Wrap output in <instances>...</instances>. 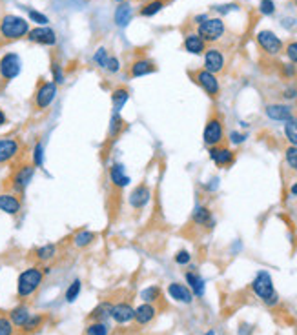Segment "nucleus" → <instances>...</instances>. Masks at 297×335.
<instances>
[{"instance_id": "1", "label": "nucleus", "mask_w": 297, "mask_h": 335, "mask_svg": "<svg viewBox=\"0 0 297 335\" xmlns=\"http://www.w3.org/2000/svg\"><path fill=\"white\" fill-rule=\"evenodd\" d=\"M42 281H44V270L39 266H29L22 271L16 281V297L21 301H26L36 293V290L41 288Z\"/></svg>"}, {"instance_id": "2", "label": "nucleus", "mask_w": 297, "mask_h": 335, "mask_svg": "<svg viewBox=\"0 0 297 335\" xmlns=\"http://www.w3.org/2000/svg\"><path fill=\"white\" fill-rule=\"evenodd\" d=\"M252 291L255 293L266 306H275L279 303V295H277L275 288H273V281L270 277L268 271H259L255 279L252 281Z\"/></svg>"}, {"instance_id": "3", "label": "nucleus", "mask_w": 297, "mask_h": 335, "mask_svg": "<svg viewBox=\"0 0 297 335\" xmlns=\"http://www.w3.org/2000/svg\"><path fill=\"white\" fill-rule=\"evenodd\" d=\"M29 33V26L22 16L6 15L0 20V36L6 40H18Z\"/></svg>"}, {"instance_id": "4", "label": "nucleus", "mask_w": 297, "mask_h": 335, "mask_svg": "<svg viewBox=\"0 0 297 335\" xmlns=\"http://www.w3.org/2000/svg\"><path fill=\"white\" fill-rule=\"evenodd\" d=\"M202 139H205V144L210 146V148L222 144V140H225V126H222V119L219 113H212L210 119L206 120Z\"/></svg>"}, {"instance_id": "5", "label": "nucleus", "mask_w": 297, "mask_h": 335, "mask_svg": "<svg viewBox=\"0 0 297 335\" xmlns=\"http://www.w3.org/2000/svg\"><path fill=\"white\" fill-rule=\"evenodd\" d=\"M57 97V84L55 82H48V80H42L39 84V88L35 91V97H33V108L35 111H44L53 104Z\"/></svg>"}, {"instance_id": "6", "label": "nucleus", "mask_w": 297, "mask_h": 335, "mask_svg": "<svg viewBox=\"0 0 297 335\" xmlns=\"http://www.w3.org/2000/svg\"><path fill=\"white\" fill-rule=\"evenodd\" d=\"M33 175H35V166H33V162H24L18 168H15V172H13L11 179H9L13 192L24 193V190L33 180Z\"/></svg>"}, {"instance_id": "7", "label": "nucleus", "mask_w": 297, "mask_h": 335, "mask_svg": "<svg viewBox=\"0 0 297 335\" xmlns=\"http://www.w3.org/2000/svg\"><path fill=\"white\" fill-rule=\"evenodd\" d=\"M197 35L201 36L205 42H215L225 35V22L221 18H206L199 26Z\"/></svg>"}, {"instance_id": "8", "label": "nucleus", "mask_w": 297, "mask_h": 335, "mask_svg": "<svg viewBox=\"0 0 297 335\" xmlns=\"http://www.w3.org/2000/svg\"><path fill=\"white\" fill-rule=\"evenodd\" d=\"M21 66H22L21 57L16 55V53H6L0 59V79L4 80V82L13 80L21 73Z\"/></svg>"}, {"instance_id": "9", "label": "nucleus", "mask_w": 297, "mask_h": 335, "mask_svg": "<svg viewBox=\"0 0 297 335\" xmlns=\"http://www.w3.org/2000/svg\"><path fill=\"white\" fill-rule=\"evenodd\" d=\"M193 80H195L199 86L206 91V95L212 97V99H217L219 93H221V88H219V80L213 73L206 71V69H199V71L192 73Z\"/></svg>"}, {"instance_id": "10", "label": "nucleus", "mask_w": 297, "mask_h": 335, "mask_svg": "<svg viewBox=\"0 0 297 335\" xmlns=\"http://www.w3.org/2000/svg\"><path fill=\"white\" fill-rule=\"evenodd\" d=\"M257 44L261 46L263 51H266L268 55H279L283 49L281 39H279L275 33L268 31V29L257 33Z\"/></svg>"}, {"instance_id": "11", "label": "nucleus", "mask_w": 297, "mask_h": 335, "mask_svg": "<svg viewBox=\"0 0 297 335\" xmlns=\"http://www.w3.org/2000/svg\"><path fill=\"white\" fill-rule=\"evenodd\" d=\"M133 315H135V308L132 306V301H119V303H113L112 308V319L115 321L117 324H128L133 321Z\"/></svg>"}, {"instance_id": "12", "label": "nucleus", "mask_w": 297, "mask_h": 335, "mask_svg": "<svg viewBox=\"0 0 297 335\" xmlns=\"http://www.w3.org/2000/svg\"><path fill=\"white\" fill-rule=\"evenodd\" d=\"M21 153V140L16 137H4L0 139V166L8 164Z\"/></svg>"}, {"instance_id": "13", "label": "nucleus", "mask_w": 297, "mask_h": 335, "mask_svg": "<svg viewBox=\"0 0 297 335\" xmlns=\"http://www.w3.org/2000/svg\"><path fill=\"white\" fill-rule=\"evenodd\" d=\"M157 313H159V308L155 304H150V303H142L141 306L135 308V315H133V323H135L137 328H142V326H148L155 321Z\"/></svg>"}, {"instance_id": "14", "label": "nucleus", "mask_w": 297, "mask_h": 335, "mask_svg": "<svg viewBox=\"0 0 297 335\" xmlns=\"http://www.w3.org/2000/svg\"><path fill=\"white\" fill-rule=\"evenodd\" d=\"M210 159H212L219 168H228L233 164L235 155H233V152L228 146L219 144V146H212V148H210Z\"/></svg>"}, {"instance_id": "15", "label": "nucleus", "mask_w": 297, "mask_h": 335, "mask_svg": "<svg viewBox=\"0 0 297 335\" xmlns=\"http://www.w3.org/2000/svg\"><path fill=\"white\" fill-rule=\"evenodd\" d=\"M205 69L213 75L221 73L225 69V55H222L219 49L212 48L205 53Z\"/></svg>"}, {"instance_id": "16", "label": "nucleus", "mask_w": 297, "mask_h": 335, "mask_svg": "<svg viewBox=\"0 0 297 335\" xmlns=\"http://www.w3.org/2000/svg\"><path fill=\"white\" fill-rule=\"evenodd\" d=\"M109 182H112V188L113 190H117V192H122V190L128 186L129 177L126 175L124 166H122V164L115 162L109 166Z\"/></svg>"}, {"instance_id": "17", "label": "nucleus", "mask_w": 297, "mask_h": 335, "mask_svg": "<svg viewBox=\"0 0 297 335\" xmlns=\"http://www.w3.org/2000/svg\"><path fill=\"white\" fill-rule=\"evenodd\" d=\"M22 210V200L15 193H0V212L8 215H18Z\"/></svg>"}, {"instance_id": "18", "label": "nucleus", "mask_w": 297, "mask_h": 335, "mask_svg": "<svg viewBox=\"0 0 297 335\" xmlns=\"http://www.w3.org/2000/svg\"><path fill=\"white\" fill-rule=\"evenodd\" d=\"M28 39L31 40V42H36V44H42V46H53L57 42L55 31H53L51 28H46V26L31 29V31L28 33Z\"/></svg>"}, {"instance_id": "19", "label": "nucleus", "mask_w": 297, "mask_h": 335, "mask_svg": "<svg viewBox=\"0 0 297 335\" xmlns=\"http://www.w3.org/2000/svg\"><path fill=\"white\" fill-rule=\"evenodd\" d=\"M168 295L172 297L173 301L177 303H182V304H190L193 301V293L188 286L181 283H172L168 286Z\"/></svg>"}, {"instance_id": "20", "label": "nucleus", "mask_w": 297, "mask_h": 335, "mask_svg": "<svg viewBox=\"0 0 297 335\" xmlns=\"http://www.w3.org/2000/svg\"><path fill=\"white\" fill-rule=\"evenodd\" d=\"M8 315H9V319H11L13 326H15L16 330H21V328L24 326L26 323H28L29 317H31V311H29L28 304L21 303L18 306L13 308V310H9Z\"/></svg>"}, {"instance_id": "21", "label": "nucleus", "mask_w": 297, "mask_h": 335, "mask_svg": "<svg viewBox=\"0 0 297 335\" xmlns=\"http://www.w3.org/2000/svg\"><path fill=\"white\" fill-rule=\"evenodd\" d=\"M112 308H113L112 299L101 301V303L93 308L91 313H89V317H88L89 323H93V321H102V323H106L108 319H112Z\"/></svg>"}, {"instance_id": "22", "label": "nucleus", "mask_w": 297, "mask_h": 335, "mask_svg": "<svg viewBox=\"0 0 297 335\" xmlns=\"http://www.w3.org/2000/svg\"><path fill=\"white\" fill-rule=\"evenodd\" d=\"M150 200V188L146 184H139V186L129 193V204L135 210H142L146 206V202Z\"/></svg>"}, {"instance_id": "23", "label": "nucleus", "mask_w": 297, "mask_h": 335, "mask_svg": "<svg viewBox=\"0 0 297 335\" xmlns=\"http://www.w3.org/2000/svg\"><path fill=\"white\" fill-rule=\"evenodd\" d=\"M192 222L195 226H201V228H206V230H212L215 226V220L212 217V212H210L206 206H199L193 212V217H192Z\"/></svg>"}, {"instance_id": "24", "label": "nucleus", "mask_w": 297, "mask_h": 335, "mask_svg": "<svg viewBox=\"0 0 297 335\" xmlns=\"http://www.w3.org/2000/svg\"><path fill=\"white\" fill-rule=\"evenodd\" d=\"M46 319H48V317H46L44 313H31V317L28 319V323H26L18 331H21V335L36 333V331L41 330V328H44Z\"/></svg>"}, {"instance_id": "25", "label": "nucleus", "mask_w": 297, "mask_h": 335, "mask_svg": "<svg viewBox=\"0 0 297 335\" xmlns=\"http://www.w3.org/2000/svg\"><path fill=\"white\" fill-rule=\"evenodd\" d=\"M266 115L272 120H288L292 119V108L290 106H285V104H270L266 106Z\"/></svg>"}, {"instance_id": "26", "label": "nucleus", "mask_w": 297, "mask_h": 335, "mask_svg": "<svg viewBox=\"0 0 297 335\" xmlns=\"http://www.w3.org/2000/svg\"><path fill=\"white\" fill-rule=\"evenodd\" d=\"M155 64H153L152 60H135L132 64V71H129V75L132 77H144V75H150V73L155 71Z\"/></svg>"}, {"instance_id": "27", "label": "nucleus", "mask_w": 297, "mask_h": 335, "mask_svg": "<svg viewBox=\"0 0 297 335\" xmlns=\"http://www.w3.org/2000/svg\"><path fill=\"white\" fill-rule=\"evenodd\" d=\"M186 281H188L190 290H192L193 295L202 297V293H205V281H202V277L197 271H186Z\"/></svg>"}, {"instance_id": "28", "label": "nucleus", "mask_w": 297, "mask_h": 335, "mask_svg": "<svg viewBox=\"0 0 297 335\" xmlns=\"http://www.w3.org/2000/svg\"><path fill=\"white\" fill-rule=\"evenodd\" d=\"M184 48L186 51L193 53V55H201V53H205V40L197 33H192L184 39Z\"/></svg>"}, {"instance_id": "29", "label": "nucleus", "mask_w": 297, "mask_h": 335, "mask_svg": "<svg viewBox=\"0 0 297 335\" xmlns=\"http://www.w3.org/2000/svg\"><path fill=\"white\" fill-rule=\"evenodd\" d=\"M97 240V233L89 232V230H81L73 235V244L77 248H88L89 244H93Z\"/></svg>"}, {"instance_id": "30", "label": "nucleus", "mask_w": 297, "mask_h": 335, "mask_svg": "<svg viewBox=\"0 0 297 335\" xmlns=\"http://www.w3.org/2000/svg\"><path fill=\"white\" fill-rule=\"evenodd\" d=\"M129 99V91L124 88V86H121V88H117L115 91L112 93V104H113V111H121L122 106H124L126 102H128Z\"/></svg>"}, {"instance_id": "31", "label": "nucleus", "mask_w": 297, "mask_h": 335, "mask_svg": "<svg viewBox=\"0 0 297 335\" xmlns=\"http://www.w3.org/2000/svg\"><path fill=\"white\" fill-rule=\"evenodd\" d=\"M33 255H35V259L39 263H48V260H51L57 255V246L55 244H44V246L36 248L33 251Z\"/></svg>"}, {"instance_id": "32", "label": "nucleus", "mask_w": 297, "mask_h": 335, "mask_svg": "<svg viewBox=\"0 0 297 335\" xmlns=\"http://www.w3.org/2000/svg\"><path fill=\"white\" fill-rule=\"evenodd\" d=\"M141 299L142 303H150V304H157L161 303L162 299V291L159 286H148L141 291Z\"/></svg>"}, {"instance_id": "33", "label": "nucleus", "mask_w": 297, "mask_h": 335, "mask_svg": "<svg viewBox=\"0 0 297 335\" xmlns=\"http://www.w3.org/2000/svg\"><path fill=\"white\" fill-rule=\"evenodd\" d=\"M124 128H126V122L122 120V117L119 115L117 111H113L112 122H109V137H108V139L113 140L115 137H119L122 132H124Z\"/></svg>"}, {"instance_id": "34", "label": "nucleus", "mask_w": 297, "mask_h": 335, "mask_svg": "<svg viewBox=\"0 0 297 335\" xmlns=\"http://www.w3.org/2000/svg\"><path fill=\"white\" fill-rule=\"evenodd\" d=\"M129 18H132V6H129V4H121L115 11L117 26H121V28H122V26L128 24Z\"/></svg>"}, {"instance_id": "35", "label": "nucleus", "mask_w": 297, "mask_h": 335, "mask_svg": "<svg viewBox=\"0 0 297 335\" xmlns=\"http://www.w3.org/2000/svg\"><path fill=\"white\" fill-rule=\"evenodd\" d=\"M285 135L290 146H297V119H288L285 120Z\"/></svg>"}, {"instance_id": "36", "label": "nucleus", "mask_w": 297, "mask_h": 335, "mask_svg": "<svg viewBox=\"0 0 297 335\" xmlns=\"http://www.w3.org/2000/svg\"><path fill=\"white\" fill-rule=\"evenodd\" d=\"M109 333V326L108 323H102V321H93L86 326L84 335H108Z\"/></svg>"}, {"instance_id": "37", "label": "nucleus", "mask_w": 297, "mask_h": 335, "mask_svg": "<svg viewBox=\"0 0 297 335\" xmlns=\"http://www.w3.org/2000/svg\"><path fill=\"white\" fill-rule=\"evenodd\" d=\"M162 8H164V0H150L148 4L142 6L141 15H144V16H153L155 13L161 11Z\"/></svg>"}, {"instance_id": "38", "label": "nucleus", "mask_w": 297, "mask_h": 335, "mask_svg": "<svg viewBox=\"0 0 297 335\" xmlns=\"http://www.w3.org/2000/svg\"><path fill=\"white\" fill-rule=\"evenodd\" d=\"M81 290H82V283H81V279H75L71 284H69L68 290H66V293H64L66 303H73V301H75L77 297L81 295Z\"/></svg>"}, {"instance_id": "39", "label": "nucleus", "mask_w": 297, "mask_h": 335, "mask_svg": "<svg viewBox=\"0 0 297 335\" xmlns=\"http://www.w3.org/2000/svg\"><path fill=\"white\" fill-rule=\"evenodd\" d=\"M15 330L16 328L13 326L8 313L0 311V335H15Z\"/></svg>"}, {"instance_id": "40", "label": "nucleus", "mask_w": 297, "mask_h": 335, "mask_svg": "<svg viewBox=\"0 0 297 335\" xmlns=\"http://www.w3.org/2000/svg\"><path fill=\"white\" fill-rule=\"evenodd\" d=\"M286 164L292 168L293 172H297V146H288L285 152Z\"/></svg>"}, {"instance_id": "41", "label": "nucleus", "mask_w": 297, "mask_h": 335, "mask_svg": "<svg viewBox=\"0 0 297 335\" xmlns=\"http://www.w3.org/2000/svg\"><path fill=\"white\" fill-rule=\"evenodd\" d=\"M42 162H44V148H42L41 142H36L35 148H33V166L41 168Z\"/></svg>"}, {"instance_id": "42", "label": "nucleus", "mask_w": 297, "mask_h": 335, "mask_svg": "<svg viewBox=\"0 0 297 335\" xmlns=\"http://www.w3.org/2000/svg\"><path fill=\"white\" fill-rule=\"evenodd\" d=\"M51 73H53V80H55V84L64 82V71H62V66L59 64V62H53L51 64Z\"/></svg>"}, {"instance_id": "43", "label": "nucleus", "mask_w": 297, "mask_h": 335, "mask_svg": "<svg viewBox=\"0 0 297 335\" xmlns=\"http://www.w3.org/2000/svg\"><path fill=\"white\" fill-rule=\"evenodd\" d=\"M108 51H106L104 48H101V49H97V53H95V57H93V60H95V64L97 66H101V68H104L106 66V60H108Z\"/></svg>"}, {"instance_id": "44", "label": "nucleus", "mask_w": 297, "mask_h": 335, "mask_svg": "<svg viewBox=\"0 0 297 335\" xmlns=\"http://www.w3.org/2000/svg\"><path fill=\"white\" fill-rule=\"evenodd\" d=\"M192 260V255H190L188 251L186 250H179L177 251V255H175V263L179 264V266H186V264Z\"/></svg>"}, {"instance_id": "45", "label": "nucleus", "mask_w": 297, "mask_h": 335, "mask_svg": "<svg viewBox=\"0 0 297 335\" xmlns=\"http://www.w3.org/2000/svg\"><path fill=\"white\" fill-rule=\"evenodd\" d=\"M286 57L292 60V64H297V42H288L286 44Z\"/></svg>"}, {"instance_id": "46", "label": "nucleus", "mask_w": 297, "mask_h": 335, "mask_svg": "<svg viewBox=\"0 0 297 335\" xmlns=\"http://www.w3.org/2000/svg\"><path fill=\"white\" fill-rule=\"evenodd\" d=\"M104 69H108L109 73H117V71H119V69H121V64H119V60H117L115 57H108V60H106Z\"/></svg>"}, {"instance_id": "47", "label": "nucleus", "mask_w": 297, "mask_h": 335, "mask_svg": "<svg viewBox=\"0 0 297 335\" xmlns=\"http://www.w3.org/2000/svg\"><path fill=\"white\" fill-rule=\"evenodd\" d=\"M259 9H261L263 15H272L273 9H275V6H273L272 0H263L261 6H259Z\"/></svg>"}, {"instance_id": "48", "label": "nucleus", "mask_w": 297, "mask_h": 335, "mask_svg": "<svg viewBox=\"0 0 297 335\" xmlns=\"http://www.w3.org/2000/svg\"><path fill=\"white\" fill-rule=\"evenodd\" d=\"M29 18L35 20L36 24H41V26L48 24V16L42 15V13H39V11H29Z\"/></svg>"}, {"instance_id": "49", "label": "nucleus", "mask_w": 297, "mask_h": 335, "mask_svg": "<svg viewBox=\"0 0 297 335\" xmlns=\"http://www.w3.org/2000/svg\"><path fill=\"white\" fill-rule=\"evenodd\" d=\"M283 75H285V77H293V75H295V66L283 64Z\"/></svg>"}, {"instance_id": "50", "label": "nucleus", "mask_w": 297, "mask_h": 335, "mask_svg": "<svg viewBox=\"0 0 297 335\" xmlns=\"http://www.w3.org/2000/svg\"><path fill=\"white\" fill-rule=\"evenodd\" d=\"M283 97H285V99H295V97H297V89L295 88H286L285 89V95H283Z\"/></svg>"}, {"instance_id": "51", "label": "nucleus", "mask_w": 297, "mask_h": 335, "mask_svg": "<svg viewBox=\"0 0 297 335\" xmlns=\"http://www.w3.org/2000/svg\"><path fill=\"white\" fill-rule=\"evenodd\" d=\"M230 137H232V142H235V144H239V142H243V140H245V135H241V133H237V132H233Z\"/></svg>"}, {"instance_id": "52", "label": "nucleus", "mask_w": 297, "mask_h": 335, "mask_svg": "<svg viewBox=\"0 0 297 335\" xmlns=\"http://www.w3.org/2000/svg\"><path fill=\"white\" fill-rule=\"evenodd\" d=\"M6 122H8V117H6V113L2 111V109H0V128H2Z\"/></svg>"}, {"instance_id": "53", "label": "nucleus", "mask_w": 297, "mask_h": 335, "mask_svg": "<svg viewBox=\"0 0 297 335\" xmlns=\"http://www.w3.org/2000/svg\"><path fill=\"white\" fill-rule=\"evenodd\" d=\"M290 193H292V195H293V197H297V182H295V184H293V186H292V188H290Z\"/></svg>"}, {"instance_id": "54", "label": "nucleus", "mask_w": 297, "mask_h": 335, "mask_svg": "<svg viewBox=\"0 0 297 335\" xmlns=\"http://www.w3.org/2000/svg\"><path fill=\"white\" fill-rule=\"evenodd\" d=\"M126 335H142V333H126Z\"/></svg>"}, {"instance_id": "55", "label": "nucleus", "mask_w": 297, "mask_h": 335, "mask_svg": "<svg viewBox=\"0 0 297 335\" xmlns=\"http://www.w3.org/2000/svg\"><path fill=\"white\" fill-rule=\"evenodd\" d=\"M206 335H215V333H213V331H208V333H206Z\"/></svg>"}, {"instance_id": "56", "label": "nucleus", "mask_w": 297, "mask_h": 335, "mask_svg": "<svg viewBox=\"0 0 297 335\" xmlns=\"http://www.w3.org/2000/svg\"><path fill=\"white\" fill-rule=\"evenodd\" d=\"M117 2H122V0H117Z\"/></svg>"}, {"instance_id": "57", "label": "nucleus", "mask_w": 297, "mask_h": 335, "mask_svg": "<svg viewBox=\"0 0 297 335\" xmlns=\"http://www.w3.org/2000/svg\"><path fill=\"white\" fill-rule=\"evenodd\" d=\"M295 6H297V0H295Z\"/></svg>"}]
</instances>
